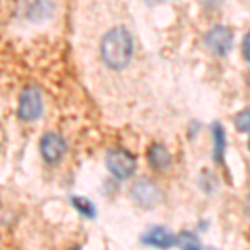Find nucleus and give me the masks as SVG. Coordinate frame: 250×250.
I'll list each match as a JSON object with an SVG mask.
<instances>
[{"label":"nucleus","instance_id":"14","mask_svg":"<svg viewBox=\"0 0 250 250\" xmlns=\"http://www.w3.org/2000/svg\"><path fill=\"white\" fill-rule=\"evenodd\" d=\"M242 50H244V55H245V59L250 62V32L247 35H245V39H244V43H242Z\"/></svg>","mask_w":250,"mask_h":250},{"label":"nucleus","instance_id":"8","mask_svg":"<svg viewBox=\"0 0 250 250\" xmlns=\"http://www.w3.org/2000/svg\"><path fill=\"white\" fill-rule=\"evenodd\" d=\"M147 160L150 164V167L155 168V170H164V168H167L170 165V155H168L167 148L162 144L150 145V148L147 152Z\"/></svg>","mask_w":250,"mask_h":250},{"label":"nucleus","instance_id":"4","mask_svg":"<svg viewBox=\"0 0 250 250\" xmlns=\"http://www.w3.org/2000/svg\"><path fill=\"white\" fill-rule=\"evenodd\" d=\"M39 150L42 159L45 160L47 164L54 165L57 164L60 159L63 157L67 150V144L63 140V137L60 134H55V132H48V134L42 135L39 142Z\"/></svg>","mask_w":250,"mask_h":250},{"label":"nucleus","instance_id":"15","mask_svg":"<svg viewBox=\"0 0 250 250\" xmlns=\"http://www.w3.org/2000/svg\"><path fill=\"white\" fill-rule=\"evenodd\" d=\"M249 148H250V140H249Z\"/></svg>","mask_w":250,"mask_h":250},{"label":"nucleus","instance_id":"16","mask_svg":"<svg viewBox=\"0 0 250 250\" xmlns=\"http://www.w3.org/2000/svg\"><path fill=\"white\" fill-rule=\"evenodd\" d=\"M72 250H79V247H77V249H72Z\"/></svg>","mask_w":250,"mask_h":250},{"label":"nucleus","instance_id":"7","mask_svg":"<svg viewBox=\"0 0 250 250\" xmlns=\"http://www.w3.org/2000/svg\"><path fill=\"white\" fill-rule=\"evenodd\" d=\"M142 244L148 247H159V249H168L177 244L175 235L165 227H152L142 235Z\"/></svg>","mask_w":250,"mask_h":250},{"label":"nucleus","instance_id":"3","mask_svg":"<svg viewBox=\"0 0 250 250\" xmlns=\"http://www.w3.org/2000/svg\"><path fill=\"white\" fill-rule=\"evenodd\" d=\"M105 165L108 172L120 180L134 175L137 168V159L125 148H110L105 155Z\"/></svg>","mask_w":250,"mask_h":250},{"label":"nucleus","instance_id":"9","mask_svg":"<svg viewBox=\"0 0 250 250\" xmlns=\"http://www.w3.org/2000/svg\"><path fill=\"white\" fill-rule=\"evenodd\" d=\"M212 137H213V159L217 164L224 162L225 152V132L219 122L212 124Z\"/></svg>","mask_w":250,"mask_h":250},{"label":"nucleus","instance_id":"10","mask_svg":"<svg viewBox=\"0 0 250 250\" xmlns=\"http://www.w3.org/2000/svg\"><path fill=\"white\" fill-rule=\"evenodd\" d=\"M72 205H74V208L77 210L80 215H83L85 219H94L97 215V210H95V205L92 200L85 199V197H77L74 195L70 199Z\"/></svg>","mask_w":250,"mask_h":250},{"label":"nucleus","instance_id":"5","mask_svg":"<svg viewBox=\"0 0 250 250\" xmlns=\"http://www.w3.org/2000/svg\"><path fill=\"white\" fill-rule=\"evenodd\" d=\"M205 45H207L208 50L215 55H225L229 50L232 48V42H233V35L230 29L224 25H215L213 29H210L205 34L204 39Z\"/></svg>","mask_w":250,"mask_h":250},{"label":"nucleus","instance_id":"11","mask_svg":"<svg viewBox=\"0 0 250 250\" xmlns=\"http://www.w3.org/2000/svg\"><path fill=\"white\" fill-rule=\"evenodd\" d=\"M52 12V0H35L30 5L29 10V19L30 20H43L48 17V14Z\"/></svg>","mask_w":250,"mask_h":250},{"label":"nucleus","instance_id":"1","mask_svg":"<svg viewBox=\"0 0 250 250\" xmlns=\"http://www.w3.org/2000/svg\"><path fill=\"white\" fill-rule=\"evenodd\" d=\"M134 54V40L125 27H114L102 37L100 55L102 60L114 70H122L130 63Z\"/></svg>","mask_w":250,"mask_h":250},{"label":"nucleus","instance_id":"12","mask_svg":"<svg viewBox=\"0 0 250 250\" xmlns=\"http://www.w3.org/2000/svg\"><path fill=\"white\" fill-rule=\"evenodd\" d=\"M177 244L182 250H205V247L200 244L199 237L192 232H182L177 237Z\"/></svg>","mask_w":250,"mask_h":250},{"label":"nucleus","instance_id":"13","mask_svg":"<svg viewBox=\"0 0 250 250\" xmlns=\"http://www.w3.org/2000/svg\"><path fill=\"white\" fill-rule=\"evenodd\" d=\"M235 125L240 132H249L250 134V108H245L235 117Z\"/></svg>","mask_w":250,"mask_h":250},{"label":"nucleus","instance_id":"6","mask_svg":"<svg viewBox=\"0 0 250 250\" xmlns=\"http://www.w3.org/2000/svg\"><path fill=\"white\" fill-rule=\"evenodd\" d=\"M132 199H134L140 207L150 208L160 202V190L152 180L142 179L134 185V188H132Z\"/></svg>","mask_w":250,"mask_h":250},{"label":"nucleus","instance_id":"2","mask_svg":"<svg viewBox=\"0 0 250 250\" xmlns=\"http://www.w3.org/2000/svg\"><path fill=\"white\" fill-rule=\"evenodd\" d=\"M43 112V99L42 90L37 85H27L20 92L19 97V119L23 122H35L42 117Z\"/></svg>","mask_w":250,"mask_h":250}]
</instances>
